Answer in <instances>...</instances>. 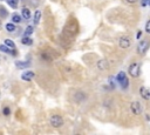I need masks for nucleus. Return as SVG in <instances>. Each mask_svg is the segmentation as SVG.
<instances>
[{
  "instance_id": "obj_1",
  "label": "nucleus",
  "mask_w": 150,
  "mask_h": 135,
  "mask_svg": "<svg viewBox=\"0 0 150 135\" xmlns=\"http://www.w3.org/2000/svg\"><path fill=\"white\" fill-rule=\"evenodd\" d=\"M50 124L54 128H60L63 124V120L60 115H52L50 116Z\"/></svg>"
},
{
  "instance_id": "obj_2",
  "label": "nucleus",
  "mask_w": 150,
  "mask_h": 135,
  "mask_svg": "<svg viewBox=\"0 0 150 135\" xmlns=\"http://www.w3.org/2000/svg\"><path fill=\"white\" fill-rule=\"evenodd\" d=\"M129 74L132 77V78H137L139 75V65L138 63H131L129 66V70H128Z\"/></svg>"
},
{
  "instance_id": "obj_3",
  "label": "nucleus",
  "mask_w": 150,
  "mask_h": 135,
  "mask_svg": "<svg viewBox=\"0 0 150 135\" xmlns=\"http://www.w3.org/2000/svg\"><path fill=\"white\" fill-rule=\"evenodd\" d=\"M148 48H149V40H142L137 46V52L138 54H144L148 51Z\"/></svg>"
},
{
  "instance_id": "obj_4",
  "label": "nucleus",
  "mask_w": 150,
  "mask_h": 135,
  "mask_svg": "<svg viewBox=\"0 0 150 135\" xmlns=\"http://www.w3.org/2000/svg\"><path fill=\"white\" fill-rule=\"evenodd\" d=\"M130 107H131V110H132L134 114L139 115V114L142 113V106H141V103H139L138 101H134Z\"/></svg>"
},
{
  "instance_id": "obj_5",
  "label": "nucleus",
  "mask_w": 150,
  "mask_h": 135,
  "mask_svg": "<svg viewBox=\"0 0 150 135\" xmlns=\"http://www.w3.org/2000/svg\"><path fill=\"white\" fill-rule=\"evenodd\" d=\"M130 45H131L130 38H128V37H122V38L120 39V46H121L122 48H128Z\"/></svg>"
},
{
  "instance_id": "obj_6",
  "label": "nucleus",
  "mask_w": 150,
  "mask_h": 135,
  "mask_svg": "<svg viewBox=\"0 0 150 135\" xmlns=\"http://www.w3.org/2000/svg\"><path fill=\"white\" fill-rule=\"evenodd\" d=\"M139 94H141V96H142L144 100H149V99H150V91H149V88H146V87H144V86H142V87L139 88Z\"/></svg>"
},
{
  "instance_id": "obj_7",
  "label": "nucleus",
  "mask_w": 150,
  "mask_h": 135,
  "mask_svg": "<svg viewBox=\"0 0 150 135\" xmlns=\"http://www.w3.org/2000/svg\"><path fill=\"white\" fill-rule=\"evenodd\" d=\"M34 73L32 72V71H27V72H25L22 75H21V79L24 80V81H31L33 78H34Z\"/></svg>"
},
{
  "instance_id": "obj_8",
  "label": "nucleus",
  "mask_w": 150,
  "mask_h": 135,
  "mask_svg": "<svg viewBox=\"0 0 150 135\" xmlns=\"http://www.w3.org/2000/svg\"><path fill=\"white\" fill-rule=\"evenodd\" d=\"M0 51L4 52V53H7V54H13V55L17 54V52H13L14 49L12 51V48H10V47L6 46V45H0Z\"/></svg>"
},
{
  "instance_id": "obj_9",
  "label": "nucleus",
  "mask_w": 150,
  "mask_h": 135,
  "mask_svg": "<svg viewBox=\"0 0 150 135\" xmlns=\"http://www.w3.org/2000/svg\"><path fill=\"white\" fill-rule=\"evenodd\" d=\"M108 62H107V60H100L99 62H97V67H99V70H101V71H104V70H108Z\"/></svg>"
},
{
  "instance_id": "obj_10",
  "label": "nucleus",
  "mask_w": 150,
  "mask_h": 135,
  "mask_svg": "<svg viewBox=\"0 0 150 135\" xmlns=\"http://www.w3.org/2000/svg\"><path fill=\"white\" fill-rule=\"evenodd\" d=\"M21 15H22V18L24 19H26V20H28L31 17H32V14H31V11H29V8H27V7H24L22 10H21Z\"/></svg>"
},
{
  "instance_id": "obj_11",
  "label": "nucleus",
  "mask_w": 150,
  "mask_h": 135,
  "mask_svg": "<svg viewBox=\"0 0 150 135\" xmlns=\"http://www.w3.org/2000/svg\"><path fill=\"white\" fill-rule=\"evenodd\" d=\"M15 66L18 67V68H20V70H25V68H27V67L29 66V62H28V61H25V62H22V61H17V62H15Z\"/></svg>"
},
{
  "instance_id": "obj_12",
  "label": "nucleus",
  "mask_w": 150,
  "mask_h": 135,
  "mask_svg": "<svg viewBox=\"0 0 150 135\" xmlns=\"http://www.w3.org/2000/svg\"><path fill=\"white\" fill-rule=\"evenodd\" d=\"M125 79H127V75H125L124 72H120V73L117 74V77H116V80H117V82H118L120 85H122Z\"/></svg>"
},
{
  "instance_id": "obj_13",
  "label": "nucleus",
  "mask_w": 150,
  "mask_h": 135,
  "mask_svg": "<svg viewBox=\"0 0 150 135\" xmlns=\"http://www.w3.org/2000/svg\"><path fill=\"white\" fill-rule=\"evenodd\" d=\"M21 44L25 45V46H32L33 45V40L29 38V37H24L21 39Z\"/></svg>"
},
{
  "instance_id": "obj_14",
  "label": "nucleus",
  "mask_w": 150,
  "mask_h": 135,
  "mask_svg": "<svg viewBox=\"0 0 150 135\" xmlns=\"http://www.w3.org/2000/svg\"><path fill=\"white\" fill-rule=\"evenodd\" d=\"M40 18H41V12H40V11H36V12L34 13V19H33L34 25H38V24L40 22Z\"/></svg>"
},
{
  "instance_id": "obj_15",
  "label": "nucleus",
  "mask_w": 150,
  "mask_h": 135,
  "mask_svg": "<svg viewBox=\"0 0 150 135\" xmlns=\"http://www.w3.org/2000/svg\"><path fill=\"white\" fill-rule=\"evenodd\" d=\"M6 30H7V32H14V31H15V25H14V22H8V24L6 25Z\"/></svg>"
},
{
  "instance_id": "obj_16",
  "label": "nucleus",
  "mask_w": 150,
  "mask_h": 135,
  "mask_svg": "<svg viewBox=\"0 0 150 135\" xmlns=\"http://www.w3.org/2000/svg\"><path fill=\"white\" fill-rule=\"evenodd\" d=\"M5 45L8 46V47L12 48V49H15V44H14L11 39H6V40H5Z\"/></svg>"
},
{
  "instance_id": "obj_17",
  "label": "nucleus",
  "mask_w": 150,
  "mask_h": 135,
  "mask_svg": "<svg viewBox=\"0 0 150 135\" xmlns=\"http://www.w3.org/2000/svg\"><path fill=\"white\" fill-rule=\"evenodd\" d=\"M6 1L12 8H17L18 7V0H6Z\"/></svg>"
},
{
  "instance_id": "obj_18",
  "label": "nucleus",
  "mask_w": 150,
  "mask_h": 135,
  "mask_svg": "<svg viewBox=\"0 0 150 135\" xmlns=\"http://www.w3.org/2000/svg\"><path fill=\"white\" fill-rule=\"evenodd\" d=\"M12 21H13L14 24H19V22H21V17H20L19 14H14V15L12 17Z\"/></svg>"
},
{
  "instance_id": "obj_19",
  "label": "nucleus",
  "mask_w": 150,
  "mask_h": 135,
  "mask_svg": "<svg viewBox=\"0 0 150 135\" xmlns=\"http://www.w3.org/2000/svg\"><path fill=\"white\" fill-rule=\"evenodd\" d=\"M32 33H33V26H28V27L25 30V32H24L25 37H29Z\"/></svg>"
},
{
  "instance_id": "obj_20",
  "label": "nucleus",
  "mask_w": 150,
  "mask_h": 135,
  "mask_svg": "<svg viewBox=\"0 0 150 135\" xmlns=\"http://www.w3.org/2000/svg\"><path fill=\"white\" fill-rule=\"evenodd\" d=\"M0 17L1 18H6L7 17V11L3 6H0Z\"/></svg>"
},
{
  "instance_id": "obj_21",
  "label": "nucleus",
  "mask_w": 150,
  "mask_h": 135,
  "mask_svg": "<svg viewBox=\"0 0 150 135\" xmlns=\"http://www.w3.org/2000/svg\"><path fill=\"white\" fill-rule=\"evenodd\" d=\"M141 5L144 6H150V0H141Z\"/></svg>"
},
{
  "instance_id": "obj_22",
  "label": "nucleus",
  "mask_w": 150,
  "mask_h": 135,
  "mask_svg": "<svg viewBox=\"0 0 150 135\" xmlns=\"http://www.w3.org/2000/svg\"><path fill=\"white\" fill-rule=\"evenodd\" d=\"M3 113H4V115L8 116V115L11 114V109H10L8 107H5V108H4V110H3Z\"/></svg>"
},
{
  "instance_id": "obj_23",
  "label": "nucleus",
  "mask_w": 150,
  "mask_h": 135,
  "mask_svg": "<svg viewBox=\"0 0 150 135\" xmlns=\"http://www.w3.org/2000/svg\"><path fill=\"white\" fill-rule=\"evenodd\" d=\"M145 31L148 32V33H150V20L146 22V25H145Z\"/></svg>"
},
{
  "instance_id": "obj_24",
  "label": "nucleus",
  "mask_w": 150,
  "mask_h": 135,
  "mask_svg": "<svg viewBox=\"0 0 150 135\" xmlns=\"http://www.w3.org/2000/svg\"><path fill=\"white\" fill-rule=\"evenodd\" d=\"M127 1H128V3H130V4H132V3H135V1H136V0H127Z\"/></svg>"
},
{
  "instance_id": "obj_25",
  "label": "nucleus",
  "mask_w": 150,
  "mask_h": 135,
  "mask_svg": "<svg viewBox=\"0 0 150 135\" xmlns=\"http://www.w3.org/2000/svg\"><path fill=\"white\" fill-rule=\"evenodd\" d=\"M0 30H1V20H0Z\"/></svg>"
},
{
  "instance_id": "obj_26",
  "label": "nucleus",
  "mask_w": 150,
  "mask_h": 135,
  "mask_svg": "<svg viewBox=\"0 0 150 135\" xmlns=\"http://www.w3.org/2000/svg\"><path fill=\"white\" fill-rule=\"evenodd\" d=\"M1 1H3V0H1Z\"/></svg>"
}]
</instances>
